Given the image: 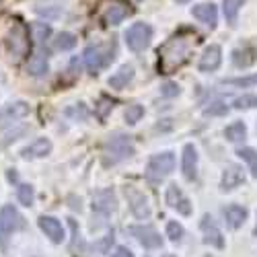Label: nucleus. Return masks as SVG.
<instances>
[{
	"label": "nucleus",
	"instance_id": "nucleus-1",
	"mask_svg": "<svg viewBox=\"0 0 257 257\" xmlns=\"http://www.w3.org/2000/svg\"><path fill=\"white\" fill-rule=\"evenodd\" d=\"M196 46V39L175 35L171 37L163 48H159V70L161 74H171L175 68L183 66L187 62L191 50Z\"/></svg>",
	"mask_w": 257,
	"mask_h": 257
},
{
	"label": "nucleus",
	"instance_id": "nucleus-24",
	"mask_svg": "<svg viewBox=\"0 0 257 257\" xmlns=\"http://www.w3.org/2000/svg\"><path fill=\"white\" fill-rule=\"evenodd\" d=\"M253 62H255V56L249 50H234L232 52V64L237 68H247V66H251Z\"/></svg>",
	"mask_w": 257,
	"mask_h": 257
},
{
	"label": "nucleus",
	"instance_id": "nucleus-19",
	"mask_svg": "<svg viewBox=\"0 0 257 257\" xmlns=\"http://www.w3.org/2000/svg\"><path fill=\"white\" fill-rule=\"evenodd\" d=\"M222 214H224V220H226V224L230 228H239L247 220V214L249 212H247V208H243L239 204H230V206H226L222 210Z\"/></svg>",
	"mask_w": 257,
	"mask_h": 257
},
{
	"label": "nucleus",
	"instance_id": "nucleus-22",
	"mask_svg": "<svg viewBox=\"0 0 257 257\" xmlns=\"http://www.w3.org/2000/svg\"><path fill=\"white\" fill-rule=\"evenodd\" d=\"M48 70H50V66H48V60H46L44 54H33V56L29 58V62H27V72H29L31 76H44V74H48Z\"/></svg>",
	"mask_w": 257,
	"mask_h": 257
},
{
	"label": "nucleus",
	"instance_id": "nucleus-20",
	"mask_svg": "<svg viewBox=\"0 0 257 257\" xmlns=\"http://www.w3.org/2000/svg\"><path fill=\"white\" fill-rule=\"evenodd\" d=\"M134 78V68L130 66V64H123V66L109 78V87L111 89H125L127 87V82H130Z\"/></svg>",
	"mask_w": 257,
	"mask_h": 257
},
{
	"label": "nucleus",
	"instance_id": "nucleus-36",
	"mask_svg": "<svg viewBox=\"0 0 257 257\" xmlns=\"http://www.w3.org/2000/svg\"><path fill=\"white\" fill-rule=\"evenodd\" d=\"M111 257H134V253L127 249V247H117V249L111 253Z\"/></svg>",
	"mask_w": 257,
	"mask_h": 257
},
{
	"label": "nucleus",
	"instance_id": "nucleus-2",
	"mask_svg": "<svg viewBox=\"0 0 257 257\" xmlns=\"http://www.w3.org/2000/svg\"><path fill=\"white\" fill-rule=\"evenodd\" d=\"M175 169V157L173 153H161V155H155L151 161H148V167H146V177L148 181H161L165 179L167 175L173 173Z\"/></svg>",
	"mask_w": 257,
	"mask_h": 257
},
{
	"label": "nucleus",
	"instance_id": "nucleus-29",
	"mask_svg": "<svg viewBox=\"0 0 257 257\" xmlns=\"http://www.w3.org/2000/svg\"><path fill=\"white\" fill-rule=\"evenodd\" d=\"M76 46V37L72 33H60L58 39H56V48L66 52V50H72Z\"/></svg>",
	"mask_w": 257,
	"mask_h": 257
},
{
	"label": "nucleus",
	"instance_id": "nucleus-30",
	"mask_svg": "<svg viewBox=\"0 0 257 257\" xmlns=\"http://www.w3.org/2000/svg\"><path fill=\"white\" fill-rule=\"evenodd\" d=\"M204 113L206 115H224V113H228V107L222 103V101H210L206 107H204Z\"/></svg>",
	"mask_w": 257,
	"mask_h": 257
},
{
	"label": "nucleus",
	"instance_id": "nucleus-11",
	"mask_svg": "<svg viewBox=\"0 0 257 257\" xmlns=\"http://www.w3.org/2000/svg\"><path fill=\"white\" fill-rule=\"evenodd\" d=\"M181 171L187 181H194L198 175V151L194 144L183 146V159H181Z\"/></svg>",
	"mask_w": 257,
	"mask_h": 257
},
{
	"label": "nucleus",
	"instance_id": "nucleus-13",
	"mask_svg": "<svg viewBox=\"0 0 257 257\" xmlns=\"http://www.w3.org/2000/svg\"><path fill=\"white\" fill-rule=\"evenodd\" d=\"M200 228L204 230V243H208V245H212V247H216V249H222V247H224L222 232H220V228H218L216 224L212 222L210 214H206V216L202 218Z\"/></svg>",
	"mask_w": 257,
	"mask_h": 257
},
{
	"label": "nucleus",
	"instance_id": "nucleus-14",
	"mask_svg": "<svg viewBox=\"0 0 257 257\" xmlns=\"http://www.w3.org/2000/svg\"><path fill=\"white\" fill-rule=\"evenodd\" d=\"M117 208V200L111 189H101L93 196V210L101 214H111Z\"/></svg>",
	"mask_w": 257,
	"mask_h": 257
},
{
	"label": "nucleus",
	"instance_id": "nucleus-32",
	"mask_svg": "<svg viewBox=\"0 0 257 257\" xmlns=\"http://www.w3.org/2000/svg\"><path fill=\"white\" fill-rule=\"evenodd\" d=\"M142 115H144V107H142V105H130V107L125 109V121H127V123L140 121Z\"/></svg>",
	"mask_w": 257,
	"mask_h": 257
},
{
	"label": "nucleus",
	"instance_id": "nucleus-9",
	"mask_svg": "<svg viewBox=\"0 0 257 257\" xmlns=\"http://www.w3.org/2000/svg\"><path fill=\"white\" fill-rule=\"evenodd\" d=\"M113 56L105 54V48L103 46H89L87 50H84V64H87L89 72L97 74L107 62H111Z\"/></svg>",
	"mask_w": 257,
	"mask_h": 257
},
{
	"label": "nucleus",
	"instance_id": "nucleus-35",
	"mask_svg": "<svg viewBox=\"0 0 257 257\" xmlns=\"http://www.w3.org/2000/svg\"><path fill=\"white\" fill-rule=\"evenodd\" d=\"M161 95L163 97H177L179 95V84L177 82H165L161 87Z\"/></svg>",
	"mask_w": 257,
	"mask_h": 257
},
{
	"label": "nucleus",
	"instance_id": "nucleus-39",
	"mask_svg": "<svg viewBox=\"0 0 257 257\" xmlns=\"http://www.w3.org/2000/svg\"><path fill=\"white\" fill-rule=\"evenodd\" d=\"M163 257H175V255H163Z\"/></svg>",
	"mask_w": 257,
	"mask_h": 257
},
{
	"label": "nucleus",
	"instance_id": "nucleus-8",
	"mask_svg": "<svg viewBox=\"0 0 257 257\" xmlns=\"http://www.w3.org/2000/svg\"><path fill=\"white\" fill-rule=\"evenodd\" d=\"M19 220H21V216L15 206H5L0 210V243L3 245L9 239V234H13L17 230Z\"/></svg>",
	"mask_w": 257,
	"mask_h": 257
},
{
	"label": "nucleus",
	"instance_id": "nucleus-10",
	"mask_svg": "<svg viewBox=\"0 0 257 257\" xmlns=\"http://www.w3.org/2000/svg\"><path fill=\"white\" fill-rule=\"evenodd\" d=\"M29 113V105L23 101H17V103H9L5 107H0V127L9 125L21 117H25Z\"/></svg>",
	"mask_w": 257,
	"mask_h": 257
},
{
	"label": "nucleus",
	"instance_id": "nucleus-26",
	"mask_svg": "<svg viewBox=\"0 0 257 257\" xmlns=\"http://www.w3.org/2000/svg\"><path fill=\"white\" fill-rule=\"evenodd\" d=\"M237 155L249 165L251 175L257 179V151H253V148H239V153H237Z\"/></svg>",
	"mask_w": 257,
	"mask_h": 257
},
{
	"label": "nucleus",
	"instance_id": "nucleus-18",
	"mask_svg": "<svg viewBox=\"0 0 257 257\" xmlns=\"http://www.w3.org/2000/svg\"><path fill=\"white\" fill-rule=\"evenodd\" d=\"M191 15H194L198 21H202L204 25H208L210 29H214L218 23V11L214 5H196L191 9Z\"/></svg>",
	"mask_w": 257,
	"mask_h": 257
},
{
	"label": "nucleus",
	"instance_id": "nucleus-4",
	"mask_svg": "<svg viewBox=\"0 0 257 257\" xmlns=\"http://www.w3.org/2000/svg\"><path fill=\"white\" fill-rule=\"evenodd\" d=\"M105 155H107V163L111 161V165H113V163H117L121 159L132 157L134 155V144L127 140L125 136H113L109 142H107Z\"/></svg>",
	"mask_w": 257,
	"mask_h": 257
},
{
	"label": "nucleus",
	"instance_id": "nucleus-6",
	"mask_svg": "<svg viewBox=\"0 0 257 257\" xmlns=\"http://www.w3.org/2000/svg\"><path fill=\"white\" fill-rule=\"evenodd\" d=\"M125 196H127V204H130V210L136 218L144 220L151 216V204H148L146 196L142 194V191H138L136 187H125Z\"/></svg>",
	"mask_w": 257,
	"mask_h": 257
},
{
	"label": "nucleus",
	"instance_id": "nucleus-17",
	"mask_svg": "<svg viewBox=\"0 0 257 257\" xmlns=\"http://www.w3.org/2000/svg\"><path fill=\"white\" fill-rule=\"evenodd\" d=\"M52 153V142L48 138H37L35 142H31L29 146H25L21 151V157L23 159H41V157H48Z\"/></svg>",
	"mask_w": 257,
	"mask_h": 257
},
{
	"label": "nucleus",
	"instance_id": "nucleus-28",
	"mask_svg": "<svg viewBox=\"0 0 257 257\" xmlns=\"http://www.w3.org/2000/svg\"><path fill=\"white\" fill-rule=\"evenodd\" d=\"M17 198H19V202L23 204V206H31L33 200H35V191H33L31 185H19V189H17Z\"/></svg>",
	"mask_w": 257,
	"mask_h": 257
},
{
	"label": "nucleus",
	"instance_id": "nucleus-31",
	"mask_svg": "<svg viewBox=\"0 0 257 257\" xmlns=\"http://www.w3.org/2000/svg\"><path fill=\"white\" fill-rule=\"evenodd\" d=\"M234 107H237V109H253V107H257V95L247 93L239 99H234Z\"/></svg>",
	"mask_w": 257,
	"mask_h": 257
},
{
	"label": "nucleus",
	"instance_id": "nucleus-5",
	"mask_svg": "<svg viewBox=\"0 0 257 257\" xmlns=\"http://www.w3.org/2000/svg\"><path fill=\"white\" fill-rule=\"evenodd\" d=\"M127 232L132 234V237L146 249H159L163 245V239L161 234L153 228V226H146V224H136V226H130Z\"/></svg>",
	"mask_w": 257,
	"mask_h": 257
},
{
	"label": "nucleus",
	"instance_id": "nucleus-34",
	"mask_svg": "<svg viewBox=\"0 0 257 257\" xmlns=\"http://www.w3.org/2000/svg\"><path fill=\"white\" fill-rule=\"evenodd\" d=\"M257 82V76H247V78H228L224 84H234V87H253Z\"/></svg>",
	"mask_w": 257,
	"mask_h": 257
},
{
	"label": "nucleus",
	"instance_id": "nucleus-12",
	"mask_svg": "<svg viewBox=\"0 0 257 257\" xmlns=\"http://www.w3.org/2000/svg\"><path fill=\"white\" fill-rule=\"evenodd\" d=\"M220 62H222V50H220V46L212 44L204 50L198 68H200V72H214L220 66Z\"/></svg>",
	"mask_w": 257,
	"mask_h": 257
},
{
	"label": "nucleus",
	"instance_id": "nucleus-25",
	"mask_svg": "<svg viewBox=\"0 0 257 257\" xmlns=\"http://www.w3.org/2000/svg\"><path fill=\"white\" fill-rule=\"evenodd\" d=\"M222 9H224V17L228 23H234L237 21V15L241 11V7L245 5V0H222Z\"/></svg>",
	"mask_w": 257,
	"mask_h": 257
},
{
	"label": "nucleus",
	"instance_id": "nucleus-15",
	"mask_svg": "<svg viewBox=\"0 0 257 257\" xmlns=\"http://www.w3.org/2000/svg\"><path fill=\"white\" fill-rule=\"evenodd\" d=\"M241 183H245V173L239 165H228L224 171H222V179H220V187L224 191H232L237 189Z\"/></svg>",
	"mask_w": 257,
	"mask_h": 257
},
{
	"label": "nucleus",
	"instance_id": "nucleus-7",
	"mask_svg": "<svg viewBox=\"0 0 257 257\" xmlns=\"http://www.w3.org/2000/svg\"><path fill=\"white\" fill-rule=\"evenodd\" d=\"M167 206L177 210L179 214H183V216H189L191 214V202L187 200V196L183 194L177 183H171L167 187Z\"/></svg>",
	"mask_w": 257,
	"mask_h": 257
},
{
	"label": "nucleus",
	"instance_id": "nucleus-21",
	"mask_svg": "<svg viewBox=\"0 0 257 257\" xmlns=\"http://www.w3.org/2000/svg\"><path fill=\"white\" fill-rule=\"evenodd\" d=\"M132 13V9L127 7V5H123V3H115V5H111L109 9H107V13H105V21L109 25H119L121 21Z\"/></svg>",
	"mask_w": 257,
	"mask_h": 257
},
{
	"label": "nucleus",
	"instance_id": "nucleus-16",
	"mask_svg": "<svg viewBox=\"0 0 257 257\" xmlns=\"http://www.w3.org/2000/svg\"><path fill=\"white\" fill-rule=\"evenodd\" d=\"M39 228L46 232V237H50L52 243H62L64 241V228H62L60 220H56L54 216H41L39 218Z\"/></svg>",
	"mask_w": 257,
	"mask_h": 257
},
{
	"label": "nucleus",
	"instance_id": "nucleus-23",
	"mask_svg": "<svg viewBox=\"0 0 257 257\" xmlns=\"http://www.w3.org/2000/svg\"><path fill=\"white\" fill-rule=\"evenodd\" d=\"M224 136H226L228 142H241L247 136V125L243 121H234L224 130Z\"/></svg>",
	"mask_w": 257,
	"mask_h": 257
},
{
	"label": "nucleus",
	"instance_id": "nucleus-33",
	"mask_svg": "<svg viewBox=\"0 0 257 257\" xmlns=\"http://www.w3.org/2000/svg\"><path fill=\"white\" fill-rule=\"evenodd\" d=\"M167 237L173 241V243L181 241V237H183V226H181L179 222H169V224H167Z\"/></svg>",
	"mask_w": 257,
	"mask_h": 257
},
{
	"label": "nucleus",
	"instance_id": "nucleus-27",
	"mask_svg": "<svg viewBox=\"0 0 257 257\" xmlns=\"http://www.w3.org/2000/svg\"><path fill=\"white\" fill-rule=\"evenodd\" d=\"M31 31H33V39L37 41V44H44V41L52 35V27L46 25V23H33Z\"/></svg>",
	"mask_w": 257,
	"mask_h": 257
},
{
	"label": "nucleus",
	"instance_id": "nucleus-37",
	"mask_svg": "<svg viewBox=\"0 0 257 257\" xmlns=\"http://www.w3.org/2000/svg\"><path fill=\"white\" fill-rule=\"evenodd\" d=\"M175 3H179V5H185V3H189V0H175Z\"/></svg>",
	"mask_w": 257,
	"mask_h": 257
},
{
	"label": "nucleus",
	"instance_id": "nucleus-38",
	"mask_svg": "<svg viewBox=\"0 0 257 257\" xmlns=\"http://www.w3.org/2000/svg\"><path fill=\"white\" fill-rule=\"evenodd\" d=\"M255 237H257V224H255Z\"/></svg>",
	"mask_w": 257,
	"mask_h": 257
},
{
	"label": "nucleus",
	"instance_id": "nucleus-3",
	"mask_svg": "<svg viewBox=\"0 0 257 257\" xmlns=\"http://www.w3.org/2000/svg\"><path fill=\"white\" fill-rule=\"evenodd\" d=\"M151 39H153V27L146 23H134L125 31V44L132 52H144L151 46Z\"/></svg>",
	"mask_w": 257,
	"mask_h": 257
}]
</instances>
